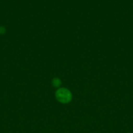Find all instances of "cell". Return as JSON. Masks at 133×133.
<instances>
[{
    "mask_svg": "<svg viewBox=\"0 0 133 133\" xmlns=\"http://www.w3.org/2000/svg\"><path fill=\"white\" fill-rule=\"evenodd\" d=\"M55 97L57 101L62 104H68L72 99V94L71 92L64 87H60L56 90Z\"/></svg>",
    "mask_w": 133,
    "mask_h": 133,
    "instance_id": "1",
    "label": "cell"
},
{
    "mask_svg": "<svg viewBox=\"0 0 133 133\" xmlns=\"http://www.w3.org/2000/svg\"><path fill=\"white\" fill-rule=\"evenodd\" d=\"M61 83H62L61 80L58 77H54L52 81V86L53 87H55V88H60V87L61 85Z\"/></svg>",
    "mask_w": 133,
    "mask_h": 133,
    "instance_id": "2",
    "label": "cell"
},
{
    "mask_svg": "<svg viewBox=\"0 0 133 133\" xmlns=\"http://www.w3.org/2000/svg\"><path fill=\"white\" fill-rule=\"evenodd\" d=\"M6 32V29L3 26H0V35H4Z\"/></svg>",
    "mask_w": 133,
    "mask_h": 133,
    "instance_id": "3",
    "label": "cell"
},
{
    "mask_svg": "<svg viewBox=\"0 0 133 133\" xmlns=\"http://www.w3.org/2000/svg\"><path fill=\"white\" fill-rule=\"evenodd\" d=\"M128 133H131V132H128Z\"/></svg>",
    "mask_w": 133,
    "mask_h": 133,
    "instance_id": "4",
    "label": "cell"
}]
</instances>
